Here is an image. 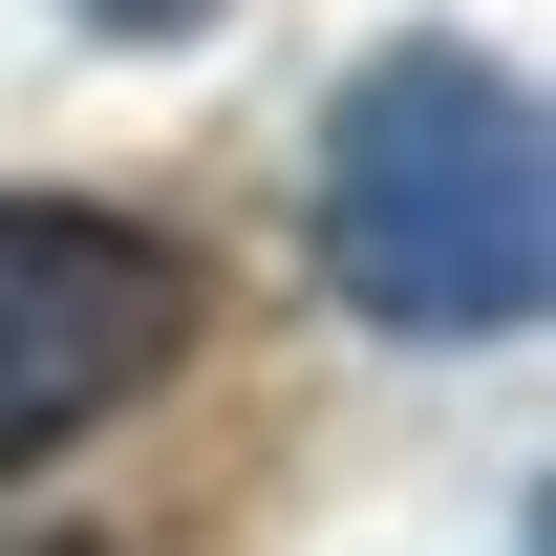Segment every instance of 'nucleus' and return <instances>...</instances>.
<instances>
[{
	"label": "nucleus",
	"instance_id": "obj_1",
	"mask_svg": "<svg viewBox=\"0 0 556 556\" xmlns=\"http://www.w3.org/2000/svg\"><path fill=\"white\" fill-rule=\"evenodd\" d=\"M321 278L386 343H535L556 300V129L514 43H386L321 108Z\"/></svg>",
	"mask_w": 556,
	"mask_h": 556
},
{
	"label": "nucleus",
	"instance_id": "obj_2",
	"mask_svg": "<svg viewBox=\"0 0 556 556\" xmlns=\"http://www.w3.org/2000/svg\"><path fill=\"white\" fill-rule=\"evenodd\" d=\"M214 343L193 236H150L108 193H0V471H65L108 407H150Z\"/></svg>",
	"mask_w": 556,
	"mask_h": 556
},
{
	"label": "nucleus",
	"instance_id": "obj_3",
	"mask_svg": "<svg viewBox=\"0 0 556 556\" xmlns=\"http://www.w3.org/2000/svg\"><path fill=\"white\" fill-rule=\"evenodd\" d=\"M65 22H108V43H214L236 0H65Z\"/></svg>",
	"mask_w": 556,
	"mask_h": 556
}]
</instances>
